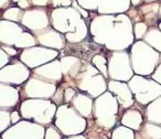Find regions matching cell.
<instances>
[{
	"instance_id": "cell-21",
	"label": "cell",
	"mask_w": 161,
	"mask_h": 139,
	"mask_svg": "<svg viewBox=\"0 0 161 139\" xmlns=\"http://www.w3.org/2000/svg\"><path fill=\"white\" fill-rule=\"evenodd\" d=\"M92 62H93V64L97 67V70L99 71V73H101V72L103 73V75L105 77L108 76V72H107L108 67L106 66V64H107V61H106V58H104L103 55H101V54L94 55V56H93V58H92Z\"/></svg>"
},
{
	"instance_id": "cell-13",
	"label": "cell",
	"mask_w": 161,
	"mask_h": 139,
	"mask_svg": "<svg viewBox=\"0 0 161 139\" xmlns=\"http://www.w3.org/2000/svg\"><path fill=\"white\" fill-rule=\"evenodd\" d=\"M108 87L112 91V93H114L116 95L118 103L121 105V107L127 108L134 104V99H132L131 93H130L129 88L126 84L119 83L116 81H110L108 83Z\"/></svg>"
},
{
	"instance_id": "cell-7",
	"label": "cell",
	"mask_w": 161,
	"mask_h": 139,
	"mask_svg": "<svg viewBox=\"0 0 161 139\" xmlns=\"http://www.w3.org/2000/svg\"><path fill=\"white\" fill-rule=\"evenodd\" d=\"M21 23L28 29L36 32L49 27V18L45 9L34 8V9L25 10Z\"/></svg>"
},
{
	"instance_id": "cell-34",
	"label": "cell",
	"mask_w": 161,
	"mask_h": 139,
	"mask_svg": "<svg viewBox=\"0 0 161 139\" xmlns=\"http://www.w3.org/2000/svg\"><path fill=\"white\" fill-rule=\"evenodd\" d=\"M9 3H10V0H1V1H0V8H1V9H6V7L9 5Z\"/></svg>"
},
{
	"instance_id": "cell-27",
	"label": "cell",
	"mask_w": 161,
	"mask_h": 139,
	"mask_svg": "<svg viewBox=\"0 0 161 139\" xmlns=\"http://www.w3.org/2000/svg\"><path fill=\"white\" fill-rule=\"evenodd\" d=\"M72 6H73V8H75V9L77 10V11L80 12V14H82V17H83V18H88V17H90L88 12L86 11V10L84 9V8L80 7V6L78 5V3L76 1V0H74L73 3H72Z\"/></svg>"
},
{
	"instance_id": "cell-2",
	"label": "cell",
	"mask_w": 161,
	"mask_h": 139,
	"mask_svg": "<svg viewBox=\"0 0 161 139\" xmlns=\"http://www.w3.org/2000/svg\"><path fill=\"white\" fill-rule=\"evenodd\" d=\"M52 27L58 32H66V40L71 43H77L86 38L87 28L82 14L75 8H56L51 11Z\"/></svg>"
},
{
	"instance_id": "cell-22",
	"label": "cell",
	"mask_w": 161,
	"mask_h": 139,
	"mask_svg": "<svg viewBox=\"0 0 161 139\" xmlns=\"http://www.w3.org/2000/svg\"><path fill=\"white\" fill-rule=\"evenodd\" d=\"M140 121L141 123V116L140 113L136 110H128L123 117V124L124 125H131L135 121Z\"/></svg>"
},
{
	"instance_id": "cell-20",
	"label": "cell",
	"mask_w": 161,
	"mask_h": 139,
	"mask_svg": "<svg viewBox=\"0 0 161 139\" xmlns=\"http://www.w3.org/2000/svg\"><path fill=\"white\" fill-rule=\"evenodd\" d=\"M36 44V40L34 39V36L32 34L28 33V32H23L14 45L17 47H31Z\"/></svg>"
},
{
	"instance_id": "cell-16",
	"label": "cell",
	"mask_w": 161,
	"mask_h": 139,
	"mask_svg": "<svg viewBox=\"0 0 161 139\" xmlns=\"http://www.w3.org/2000/svg\"><path fill=\"white\" fill-rule=\"evenodd\" d=\"M140 14L145 19V23L147 25H153L157 19L160 16V3H145L139 9Z\"/></svg>"
},
{
	"instance_id": "cell-25",
	"label": "cell",
	"mask_w": 161,
	"mask_h": 139,
	"mask_svg": "<svg viewBox=\"0 0 161 139\" xmlns=\"http://www.w3.org/2000/svg\"><path fill=\"white\" fill-rule=\"evenodd\" d=\"M72 0H50L49 5L53 8H60V7H69L72 6Z\"/></svg>"
},
{
	"instance_id": "cell-24",
	"label": "cell",
	"mask_w": 161,
	"mask_h": 139,
	"mask_svg": "<svg viewBox=\"0 0 161 139\" xmlns=\"http://www.w3.org/2000/svg\"><path fill=\"white\" fill-rule=\"evenodd\" d=\"M148 30V25L142 21L140 22H136L134 25V32H135V36L136 39H142L146 36Z\"/></svg>"
},
{
	"instance_id": "cell-29",
	"label": "cell",
	"mask_w": 161,
	"mask_h": 139,
	"mask_svg": "<svg viewBox=\"0 0 161 139\" xmlns=\"http://www.w3.org/2000/svg\"><path fill=\"white\" fill-rule=\"evenodd\" d=\"M31 5H32L31 0H20V1L17 3V6L22 10H29Z\"/></svg>"
},
{
	"instance_id": "cell-9",
	"label": "cell",
	"mask_w": 161,
	"mask_h": 139,
	"mask_svg": "<svg viewBox=\"0 0 161 139\" xmlns=\"http://www.w3.org/2000/svg\"><path fill=\"white\" fill-rule=\"evenodd\" d=\"M28 76H29L28 69L19 62L3 67L1 70V81L6 83L20 84L25 82Z\"/></svg>"
},
{
	"instance_id": "cell-30",
	"label": "cell",
	"mask_w": 161,
	"mask_h": 139,
	"mask_svg": "<svg viewBox=\"0 0 161 139\" xmlns=\"http://www.w3.org/2000/svg\"><path fill=\"white\" fill-rule=\"evenodd\" d=\"M32 5L36 6V7H45V6L49 5L50 0H31Z\"/></svg>"
},
{
	"instance_id": "cell-36",
	"label": "cell",
	"mask_w": 161,
	"mask_h": 139,
	"mask_svg": "<svg viewBox=\"0 0 161 139\" xmlns=\"http://www.w3.org/2000/svg\"><path fill=\"white\" fill-rule=\"evenodd\" d=\"M159 0H145V3H158Z\"/></svg>"
},
{
	"instance_id": "cell-38",
	"label": "cell",
	"mask_w": 161,
	"mask_h": 139,
	"mask_svg": "<svg viewBox=\"0 0 161 139\" xmlns=\"http://www.w3.org/2000/svg\"><path fill=\"white\" fill-rule=\"evenodd\" d=\"M159 29H160V30H161V22H160V23H159Z\"/></svg>"
},
{
	"instance_id": "cell-37",
	"label": "cell",
	"mask_w": 161,
	"mask_h": 139,
	"mask_svg": "<svg viewBox=\"0 0 161 139\" xmlns=\"http://www.w3.org/2000/svg\"><path fill=\"white\" fill-rule=\"evenodd\" d=\"M20 0H12V3H18Z\"/></svg>"
},
{
	"instance_id": "cell-19",
	"label": "cell",
	"mask_w": 161,
	"mask_h": 139,
	"mask_svg": "<svg viewBox=\"0 0 161 139\" xmlns=\"http://www.w3.org/2000/svg\"><path fill=\"white\" fill-rule=\"evenodd\" d=\"M23 14L25 12L22 11V9H20L19 7H11L9 9H7L3 14V18L6 20H10V21H20L22 20Z\"/></svg>"
},
{
	"instance_id": "cell-23",
	"label": "cell",
	"mask_w": 161,
	"mask_h": 139,
	"mask_svg": "<svg viewBox=\"0 0 161 139\" xmlns=\"http://www.w3.org/2000/svg\"><path fill=\"white\" fill-rule=\"evenodd\" d=\"M78 5L85 10H92V11H96L98 10V7L103 0H76Z\"/></svg>"
},
{
	"instance_id": "cell-26",
	"label": "cell",
	"mask_w": 161,
	"mask_h": 139,
	"mask_svg": "<svg viewBox=\"0 0 161 139\" xmlns=\"http://www.w3.org/2000/svg\"><path fill=\"white\" fill-rule=\"evenodd\" d=\"M9 118H11V114L7 112V110H1V121H3V127H1V131H3V129L7 128V126L9 125Z\"/></svg>"
},
{
	"instance_id": "cell-12",
	"label": "cell",
	"mask_w": 161,
	"mask_h": 139,
	"mask_svg": "<svg viewBox=\"0 0 161 139\" xmlns=\"http://www.w3.org/2000/svg\"><path fill=\"white\" fill-rule=\"evenodd\" d=\"M1 42L6 45H14L23 33L22 28L12 21L1 20Z\"/></svg>"
},
{
	"instance_id": "cell-33",
	"label": "cell",
	"mask_w": 161,
	"mask_h": 139,
	"mask_svg": "<svg viewBox=\"0 0 161 139\" xmlns=\"http://www.w3.org/2000/svg\"><path fill=\"white\" fill-rule=\"evenodd\" d=\"M19 113L18 112H12L11 113V123L14 124V123H16L17 120L19 119Z\"/></svg>"
},
{
	"instance_id": "cell-8",
	"label": "cell",
	"mask_w": 161,
	"mask_h": 139,
	"mask_svg": "<svg viewBox=\"0 0 161 139\" xmlns=\"http://www.w3.org/2000/svg\"><path fill=\"white\" fill-rule=\"evenodd\" d=\"M56 55H58V52L54 50H47L42 47H29L25 50V52L20 55V58L25 64L33 67L36 65L43 64L49 60H52Z\"/></svg>"
},
{
	"instance_id": "cell-10",
	"label": "cell",
	"mask_w": 161,
	"mask_h": 139,
	"mask_svg": "<svg viewBox=\"0 0 161 139\" xmlns=\"http://www.w3.org/2000/svg\"><path fill=\"white\" fill-rule=\"evenodd\" d=\"M55 90L54 84L43 82L41 79H31L25 86V92L29 95L28 97H51Z\"/></svg>"
},
{
	"instance_id": "cell-14",
	"label": "cell",
	"mask_w": 161,
	"mask_h": 139,
	"mask_svg": "<svg viewBox=\"0 0 161 139\" xmlns=\"http://www.w3.org/2000/svg\"><path fill=\"white\" fill-rule=\"evenodd\" d=\"M130 0H103L97 11L102 14H123L130 8Z\"/></svg>"
},
{
	"instance_id": "cell-32",
	"label": "cell",
	"mask_w": 161,
	"mask_h": 139,
	"mask_svg": "<svg viewBox=\"0 0 161 139\" xmlns=\"http://www.w3.org/2000/svg\"><path fill=\"white\" fill-rule=\"evenodd\" d=\"M152 77H153L154 81H157V82H159V83H161V64L159 65V67L157 69V71L153 73Z\"/></svg>"
},
{
	"instance_id": "cell-6",
	"label": "cell",
	"mask_w": 161,
	"mask_h": 139,
	"mask_svg": "<svg viewBox=\"0 0 161 139\" xmlns=\"http://www.w3.org/2000/svg\"><path fill=\"white\" fill-rule=\"evenodd\" d=\"M128 61H129L128 60V54L126 52L113 53L110 58L108 60V75L112 79H114L118 69H120L118 81H129L132 75V71L130 69Z\"/></svg>"
},
{
	"instance_id": "cell-18",
	"label": "cell",
	"mask_w": 161,
	"mask_h": 139,
	"mask_svg": "<svg viewBox=\"0 0 161 139\" xmlns=\"http://www.w3.org/2000/svg\"><path fill=\"white\" fill-rule=\"evenodd\" d=\"M146 43L157 51L161 52V30L157 28H150L143 36Z\"/></svg>"
},
{
	"instance_id": "cell-5",
	"label": "cell",
	"mask_w": 161,
	"mask_h": 139,
	"mask_svg": "<svg viewBox=\"0 0 161 139\" xmlns=\"http://www.w3.org/2000/svg\"><path fill=\"white\" fill-rule=\"evenodd\" d=\"M129 87L136 95L137 101L143 105L161 94V85L140 76L132 77L129 82Z\"/></svg>"
},
{
	"instance_id": "cell-4",
	"label": "cell",
	"mask_w": 161,
	"mask_h": 139,
	"mask_svg": "<svg viewBox=\"0 0 161 139\" xmlns=\"http://www.w3.org/2000/svg\"><path fill=\"white\" fill-rule=\"evenodd\" d=\"M151 58V60H159V53L154 51L153 47L145 44V42H137L132 47L131 60L134 71L138 74L149 75L153 72V70L148 65L145 60Z\"/></svg>"
},
{
	"instance_id": "cell-1",
	"label": "cell",
	"mask_w": 161,
	"mask_h": 139,
	"mask_svg": "<svg viewBox=\"0 0 161 139\" xmlns=\"http://www.w3.org/2000/svg\"><path fill=\"white\" fill-rule=\"evenodd\" d=\"M94 40L108 49H125L132 43L131 20L126 14H102L91 23Z\"/></svg>"
},
{
	"instance_id": "cell-28",
	"label": "cell",
	"mask_w": 161,
	"mask_h": 139,
	"mask_svg": "<svg viewBox=\"0 0 161 139\" xmlns=\"http://www.w3.org/2000/svg\"><path fill=\"white\" fill-rule=\"evenodd\" d=\"M1 50H3V51H5L6 53H7L8 55H10V56H16V55H18V51H17L16 49H14V47H9V45L3 44V47H1Z\"/></svg>"
},
{
	"instance_id": "cell-39",
	"label": "cell",
	"mask_w": 161,
	"mask_h": 139,
	"mask_svg": "<svg viewBox=\"0 0 161 139\" xmlns=\"http://www.w3.org/2000/svg\"><path fill=\"white\" fill-rule=\"evenodd\" d=\"M160 18H161V5H160Z\"/></svg>"
},
{
	"instance_id": "cell-15",
	"label": "cell",
	"mask_w": 161,
	"mask_h": 139,
	"mask_svg": "<svg viewBox=\"0 0 161 139\" xmlns=\"http://www.w3.org/2000/svg\"><path fill=\"white\" fill-rule=\"evenodd\" d=\"M61 66H62L61 62L54 61V62L50 63V64L38 67L36 70H34V74H38L42 77H45V79L50 80V81L58 82L62 79L63 70Z\"/></svg>"
},
{
	"instance_id": "cell-3",
	"label": "cell",
	"mask_w": 161,
	"mask_h": 139,
	"mask_svg": "<svg viewBox=\"0 0 161 139\" xmlns=\"http://www.w3.org/2000/svg\"><path fill=\"white\" fill-rule=\"evenodd\" d=\"M77 86L80 90L88 92L92 97H97L106 90V82L104 77L98 73V70L93 67L91 64L85 63V67L76 77Z\"/></svg>"
},
{
	"instance_id": "cell-11",
	"label": "cell",
	"mask_w": 161,
	"mask_h": 139,
	"mask_svg": "<svg viewBox=\"0 0 161 139\" xmlns=\"http://www.w3.org/2000/svg\"><path fill=\"white\" fill-rule=\"evenodd\" d=\"M34 34H36V41L44 47H56V49H62L64 47V41H63L62 36L60 34V32L54 29L45 28L40 31L34 32Z\"/></svg>"
},
{
	"instance_id": "cell-17",
	"label": "cell",
	"mask_w": 161,
	"mask_h": 139,
	"mask_svg": "<svg viewBox=\"0 0 161 139\" xmlns=\"http://www.w3.org/2000/svg\"><path fill=\"white\" fill-rule=\"evenodd\" d=\"M19 99L18 90L12 88L11 86H6L1 84V106L3 107H12L16 105Z\"/></svg>"
},
{
	"instance_id": "cell-35",
	"label": "cell",
	"mask_w": 161,
	"mask_h": 139,
	"mask_svg": "<svg viewBox=\"0 0 161 139\" xmlns=\"http://www.w3.org/2000/svg\"><path fill=\"white\" fill-rule=\"evenodd\" d=\"M130 3H131V5L132 6H139V5H141L142 3H145V0H130Z\"/></svg>"
},
{
	"instance_id": "cell-31",
	"label": "cell",
	"mask_w": 161,
	"mask_h": 139,
	"mask_svg": "<svg viewBox=\"0 0 161 139\" xmlns=\"http://www.w3.org/2000/svg\"><path fill=\"white\" fill-rule=\"evenodd\" d=\"M8 62H9V55H8L3 50H1V69H3L5 65H7Z\"/></svg>"
}]
</instances>
